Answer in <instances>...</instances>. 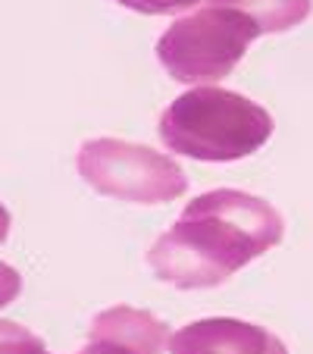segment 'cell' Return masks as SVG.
<instances>
[{"label": "cell", "mask_w": 313, "mask_h": 354, "mask_svg": "<svg viewBox=\"0 0 313 354\" xmlns=\"http://www.w3.org/2000/svg\"><path fill=\"white\" fill-rule=\"evenodd\" d=\"M282 214L235 188L204 192L147 251V263L176 288H214L282 241Z\"/></svg>", "instance_id": "6da1fadb"}, {"label": "cell", "mask_w": 313, "mask_h": 354, "mask_svg": "<svg viewBox=\"0 0 313 354\" xmlns=\"http://www.w3.org/2000/svg\"><path fill=\"white\" fill-rule=\"evenodd\" d=\"M160 138L173 154L204 163H232L257 154L273 135V116L226 88H191L160 116Z\"/></svg>", "instance_id": "7a4b0ae2"}, {"label": "cell", "mask_w": 313, "mask_h": 354, "mask_svg": "<svg viewBox=\"0 0 313 354\" xmlns=\"http://www.w3.org/2000/svg\"><path fill=\"white\" fill-rule=\"evenodd\" d=\"M260 28L232 7L207 3L204 10L176 19L157 41V60L182 85L220 82L247 54Z\"/></svg>", "instance_id": "3957f363"}, {"label": "cell", "mask_w": 313, "mask_h": 354, "mask_svg": "<svg viewBox=\"0 0 313 354\" xmlns=\"http://www.w3.org/2000/svg\"><path fill=\"white\" fill-rule=\"evenodd\" d=\"M79 176L94 188L129 204H167L185 194L182 167L147 145L122 138H94L79 151Z\"/></svg>", "instance_id": "277c9868"}, {"label": "cell", "mask_w": 313, "mask_h": 354, "mask_svg": "<svg viewBox=\"0 0 313 354\" xmlns=\"http://www.w3.org/2000/svg\"><path fill=\"white\" fill-rule=\"evenodd\" d=\"M169 354H288L279 335L232 317L188 323L169 339Z\"/></svg>", "instance_id": "5b68a950"}, {"label": "cell", "mask_w": 313, "mask_h": 354, "mask_svg": "<svg viewBox=\"0 0 313 354\" xmlns=\"http://www.w3.org/2000/svg\"><path fill=\"white\" fill-rule=\"evenodd\" d=\"M88 342L107 345L120 354H163V348L169 345V326L157 320L151 310L116 304L110 310H100L91 320Z\"/></svg>", "instance_id": "8992f818"}, {"label": "cell", "mask_w": 313, "mask_h": 354, "mask_svg": "<svg viewBox=\"0 0 313 354\" xmlns=\"http://www.w3.org/2000/svg\"><path fill=\"white\" fill-rule=\"evenodd\" d=\"M207 3L238 10L263 35L288 32V28L301 26L313 10V0H207Z\"/></svg>", "instance_id": "52a82bcc"}, {"label": "cell", "mask_w": 313, "mask_h": 354, "mask_svg": "<svg viewBox=\"0 0 313 354\" xmlns=\"http://www.w3.org/2000/svg\"><path fill=\"white\" fill-rule=\"evenodd\" d=\"M0 354H50L47 345L13 320H0Z\"/></svg>", "instance_id": "ba28073f"}, {"label": "cell", "mask_w": 313, "mask_h": 354, "mask_svg": "<svg viewBox=\"0 0 313 354\" xmlns=\"http://www.w3.org/2000/svg\"><path fill=\"white\" fill-rule=\"evenodd\" d=\"M116 3L144 16H173V13H182V10H191L200 0H116Z\"/></svg>", "instance_id": "9c48e42d"}, {"label": "cell", "mask_w": 313, "mask_h": 354, "mask_svg": "<svg viewBox=\"0 0 313 354\" xmlns=\"http://www.w3.org/2000/svg\"><path fill=\"white\" fill-rule=\"evenodd\" d=\"M19 292H22V276L16 273L10 263L0 261V308L13 304V301L19 298Z\"/></svg>", "instance_id": "30bf717a"}, {"label": "cell", "mask_w": 313, "mask_h": 354, "mask_svg": "<svg viewBox=\"0 0 313 354\" xmlns=\"http://www.w3.org/2000/svg\"><path fill=\"white\" fill-rule=\"evenodd\" d=\"M79 354H120V351H113V348H107V345H97V342H88Z\"/></svg>", "instance_id": "8fae6325"}]
</instances>
